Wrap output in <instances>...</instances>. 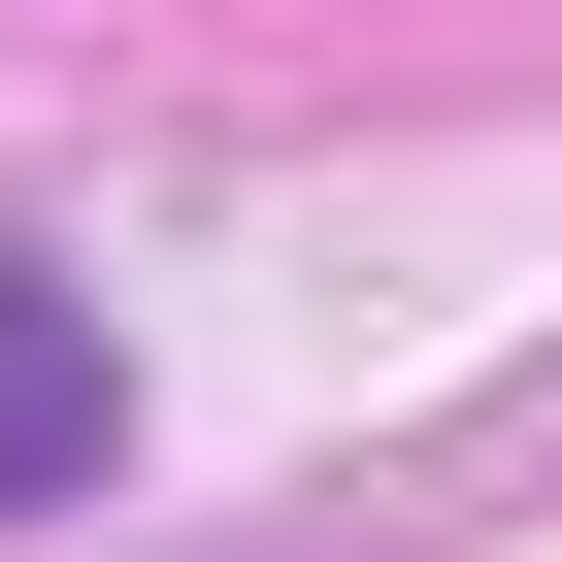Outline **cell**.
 Instances as JSON below:
<instances>
[{"label": "cell", "mask_w": 562, "mask_h": 562, "mask_svg": "<svg viewBox=\"0 0 562 562\" xmlns=\"http://www.w3.org/2000/svg\"><path fill=\"white\" fill-rule=\"evenodd\" d=\"M100 430H133L100 299H67V265H0V529H34V496H100Z\"/></svg>", "instance_id": "1"}]
</instances>
